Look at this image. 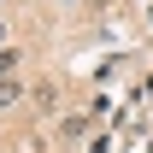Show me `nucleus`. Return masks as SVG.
Returning a JSON list of instances; mask_svg holds the SVG:
<instances>
[{
  "label": "nucleus",
  "instance_id": "nucleus-5",
  "mask_svg": "<svg viewBox=\"0 0 153 153\" xmlns=\"http://www.w3.org/2000/svg\"><path fill=\"white\" fill-rule=\"evenodd\" d=\"M0 41H6V30H0Z\"/></svg>",
  "mask_w": 153,
  "mask_h": 153
},
{
  "label": "nucleus",
  "instance_id": "nucleus-4",
  "mask_svg": "<svg viewBox=\"0 0 153 153\" xmlns=\"http://www.w3.org/2000/svg\"><path fill=\"white\" fill-rule=\"evenodd\" d=\"M18 71V47H0V76H12Z\"/></svg>",
  "mask_w": 153,
  "mask_h": 153
},
{
  "label": "nucleus",
  "instance_id": "nucleus-2",
  "mask_svg": "<svg viewBox=\"0 0 153 153\" xmlns=\"http://www.w3.org/2000/svg\"><path fill=\"white\" fill-rule=\"evenodd\" d=\"M18 94H24L18 76H0V112H6V106H18Z\"/></svg>",
  "mask_w": 153,
  "mask_h": 153
},
{
  "label": "nucleus",
  "instance_id": "nucleus-3",
  "mask_svg": "<svg viewBox=\"0 0 153 153\" xmlns=\"http://www.w3.org/2000/svg\"><path fill=\"white\" fill-rule=\"evenodd\" d=\"M36 106H41V112H53V106H59V88H47V82H41V88H36Z\"/></svg>",
  "mask_w": 153,
  "mask_h": 153
},
{
  "label": "nucleus",
  "instance_id": "nucleus-1",
  "mask_svg": "<svg viewBox=\"0 0 153 153\" xmlns=\"http://www.w3.org/2000/svg\"><path fill=\"white\" fill-rule=\"evenodd\" d=\"M82 130H88V118H65V124H59V141H65V147H76V141H82Z\"/></svg>",
  "mask_w": 153,
  "mask_h": 153
}]
</instances>
